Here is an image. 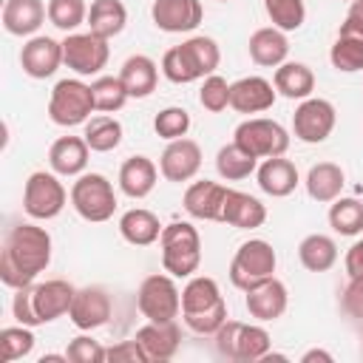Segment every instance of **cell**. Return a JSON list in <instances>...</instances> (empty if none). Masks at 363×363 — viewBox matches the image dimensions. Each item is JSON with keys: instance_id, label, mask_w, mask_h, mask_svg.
I'll return each mask as SVG.
<instances>
[{"instance_id": "obj_22", "label": "cell", "mask_w": 363, "mask_h": 363, "mask_svg": "<svg viewBox=\"0 0 363 363\" xmlns=\"http://www.w3.org/2000/svg\"><path fill=\"white\" fill-rule=\"evenodd\" d=\"M48 17V3L43 0H6L3 3V28L14 37H34Z\"/></svg>"}, {"instance_id": "obj_29", "label": "cell", "mask_w": 363, "mask_h": 363, "mask_svg": "<svg viewBox=\"0 0 363 363\" xmlns=\"http://www.w3.org/2000/svg\"><path fill=\"white\" fill-rule=\"evenodd\" d=\"M162 230L164 227H162L159 216L150 213V210H145V207H133V210L122 213V218H119V235L128 244H133V247H150V244H156L162 238Z\"/></svg>"}, {"instance_id": "obj_27", "label": "cell", "mask_w": 363, "mask_h": 363, "mask_svg": "<svg viewBox=\"0 0 363 363\" xmlns=\"http://www.w3.org/2000/svg\"><path fill=\"white\" fill-rule=\"evenodd\" d=\"M221 221L230 224V227H238V230H255L267 221V207L244 193V190H227V199H224V213H221Z\"/></svg>"}, {"instance_id": "obj_50", "label": "cell", "mask_w": 363, "mask_h": 363, "mask_svg": "<svg viewBox=\"0 0 363 363\" xmlns=\"http://www.w3.org/2000/svg\"><path fill=\"white\" fill-rule=\"evenodd\" d=\"M340 31L363 34V0H352L349 3V11H346V20H343Z\"/></svg>"}, {"instance_id": "obj_13", "label": "cell", "mask_w": 363, "mask_h": 363, "mask_svg": "<svg viewBox=\"0 0 363 363\" xmlns=\"http://www.w3.org/2000/svg\"><path fill=\"white\" fill-rule=\"evenodd\" d=\"M111 309H113V303H111L108 289L91 284V286L77 289V295L71 301V309H68V318L77 329L94 332V329H99L111 320Z\"/></svg>"}, {"instance_id": "obj_35", "label": "cell", "mask_w": 363, "mask_h": 363, "mask_svg": "<svg viewBox=\"0 0 363 363\" xmlns=\"http://www.w3.org/2000/svg\"><path fill=\"white\" fill-rule=\"evenodd\" d=\"M216 170H218V176L224 182H241V179H247V176H252L258 170V159L250 156L235 142H230V145L218 147V153H216Z\"/></svg>"}, {"instance_id": "obj_15", "label": "cell", "mask_w": 363, "mask_h": 363, "mask_svg": "<svg viewBox=\"0 0 363 363\" xmlns=\"http://www.w3.org/2000/svg\"><path fill=\"white\" fill-rule=\"evenodd\" d=\"M62 65V43L45 34L28 37V43L20 48V68L31 79H48Z\"/></svg>"}, {"instance_id": "obj_8", "label": "cell", "mask_w": 363, "mask_h": 363, "mask_svg": "<svg viewBox=\"0 0 363 363\" xmlns=\"http://www.w3.org/2000/svg\"><path fill=\"white\" fill-rule=\"evenodd\" d=\"M71 193L65 190V184L60 182V176L51 170H34L26 184H23V210L34 218V221H48L57 218L65 204H68Z\"/></svg>"}, {"instance_id": "obj_7", "label": "cell", "mask_w": 363, "mask_h": 363, "mask_svg": "<svg viewBox=\"0 0 363 363\" xmlns=\"http://www.w3.org/2000/svg\"><path fill=\"white\" fill-rule=\"evenodd\" d=\"M71 207L79 218L102 224L116 213V193L108 176L102 173H82L71 184Z\"/></svg>"}, {"instance_id": "obj_28", "label": "cell", "mask_w": 363, "mask_h": 363, "mask_svg": "<svg viewBox=\"0 0 363 363\" xmlns=\"http://www.w3.org/2000/svg\"><path fill=\"white\" fill-rule=\"evenodd\" d=\"M119 79L125 82V91L128 96L133 99H145L156 91V82H159V65L147 57V54H133L122 62L119 68Z\"/></svg>"}, {"instance_id": "obj_41", "label": "cell", "mask_w": 363, "mask_h": 363, "mask_svg": "<svg viewBox=\"0 0 363 363\" xmlns=\"http://www.w3.org/2000/svg\"><path fill=\"white\" fill-rule=\"evenodd\" d=\"M48 20L60 31L71 34L82 23H88V6L85 0H48Z\"/></svg>"}, {"instance_id": "obj_1", "label": "cell", "mask_w": 363, "mask_h": 363, "mask_svg": "<svg viewBox=\"0 0 363 363\" xmlns=\"http://www.w3.org/2000/svg\"><path fill=\"white\" fill-rule=\"evenodd\" d=\"M51 264V235L31 221L14 224L0 250V281L11 289L28 286Z\"/></svg>"}, {"instance_id": "obj_38", "label": "cell", "mask_w": 363, "mask_h": 363, "mask_svg": "<svg viewBox=\"0 0 363 363\" xmlns=\"http://www.w3.org/2000/svg\"><path fill=\"white\" fill-rule=\"evenodd\" d=\"M329 227L337 235H360L363 233V201L337 196L329 207Z\"/></svg>"}, {"instance_id": "obj_2", "label": "cell", "mask_w": 363, "mask_h": 363, "mask_svg": "<svg viewBox=\"0 0 363 363\" xmlns=\"http://www.w3.org/2000/svg\"><path fill=\"white\" fill-rule=\"evenodd\" d=\"M218 62H221L218 43L213 37L196 34V37H187L182 45H173L164 51L162 74L176 85H187V82H196V79L216 74Z\"/></svg>"}, {"instance_id": "obj_30", "label": "cell", "mask_w": 363, "mask_h": 363, "mask_svg": "<svg viewBox=\"0 0 363 363\" xmlns=\"http://www.w3.org/2000/svg\"><path fill=\"white\" fill-rule=\"evenodd\" d=\"M346 184V173L335 162H318L306 173V193L320 204H332Z\"/></svg>"}, {"instance_id": "obj_55", "label": "cell", "mask_w": 363, "mask_h": 363, "mask_svg": "<svg viewBox=\"0 0 363 363\" xmlns=\"http://www.w3.org/2000/svg\"><path fill=\"white\" fill-rule=\"evenodd\" d=\"M221 3H227V0H221Z\"/></svg>"}, {"instance_id": "obj_36", "label": "cell", "mask_w": 363, "mask_h": 363, "mask_svg": "<svg viewBox=\"0 0 363 363\" xmlns=\"http://www.w3.org/2000/svg\"><path fill=\"white\" fill-rule=\"evenodd\" d=\"M82 136H85V142H88L91 150L108 153V150L119 147V142H122V122L116 116H111V113L91 116L85 122V133Z\"/></svg>"}, {"instance_id": "obj_24", "label": "cell", "mask_w": 363, "mask_h": 363, "mask_svg": "<svg viewBox=\"0 0 363 363\" xmlns=\"http://www.w3.org/2000/svg\"><path fill=\"white\" fill-rule=\"evenodd\" d=\"M88 142L85 136H60L48 147V164L57 176H82L88 167Z\"/></svg>"}, {"instance_id": "obj_54", "label": "cell", "mask_w": 363, "mask_h": 363, "mask_svg": "<svg viewBox=\"0 0 363 363\" xmlns=\"http://www.w3.org/2000/svg\"><path fill=\"white\" fill-rule=\"evenodd\" d=\"M346 3H352V0H346Z\"/></svg>"}, {"instance_id": "obj_44", "label": "cell", "mask_w": 363, "mask_h": 363, "mask_svg": "<svg viewBox=\"0 0 363 363\" xmlns=\"http://www.w3.org/2000/svg\"><path fill=\"white\" fill-rule=\"evenodd\" d=\"M199 102H201L204 111L221 113L224 108H230V82L224 77H218V74L204 77L201 91H199Z\"/></svg>"}, {"instance_id": "obj_32", "label": "cell", "mask_w": 363, "mask_h": 363, "mask_svg": "<svg viewBox=\"0 0 363 363\" xmlns=\"http://www.w3.org/2000/svg\"><path fill=\"white\" fill-rule=\"evenodd\" d=\"M221 301H224V295H221L216 278H210V275H190V281L182 289V318L207 312V309L218 306Z\"/></svg>"}, {"instance_id": "obj_5", "label": "cell", "mask_w": 363, "mask_h": 363, "mask_svg": "<svg viewBox=\"0 0 363 363\" xmlns=\"http://www.w3.org/2000/svg\"><path fill=\"white\" fill-rule=\"evenodd\" d=\"M94 111H96V105H94V91H91L88 82L74 77V79H60L51 88L48 116H51L54 125H60V128L85 125Z\"/></svg>"}, {"instance_id": "obj_6", "label": "cell", "mask_w": 363, "mask_h": 363, "mask_svg": "<svg viewBox=\"0 0 363 363\" xmlns=\"http://www.w3.org/2000/svg\"><path fill=\"white\" fill-rule=\"evenodd\" d=\"M275 267H278V255H275L272 244L264 238H250L235 250V255L230 261V281L235 289L247 292L255 284L272 278Z\"/></svg>"}, {"instance_id": "obj_10", "label": "cell", "mask_w": 363, "mask_h": 363, "mask_svg": "<svg viewBox=\"0 0 363 363\" xmlns=\"http://www.w3.org/2000/svg\"><path fill=\"white\" fill-rule=\"evenodd\" d=\"M136 306L139 312L147 318V320H156V323H167V320H176L179 312H182V292L173 281V275H147L142 284H139V292H136Z\"/></svg>"}, {"instance_id": "obj_21", "label": "cell", "mask_w": 363, "mask_h": 363, "mask_svg": "<svg viewBox=\"0 0 363 363\" xmlns=\"http://www.w3.org/2000/svg\"><path fill=\"white\" fill-rule=\"evenodd\" d=\"M139 340V346L145 349L147 354V363H162V360H170L179 346H182V329L176 320H167V323H156V320H147L142 329H136L133 335Z\"/></svg>"}, {"instance_id": "obj_18", "label": "cell", "mask_w": 363, "mask_h": 363, "mask_svg": "<svg viewBox=\"0 0 363 363\" xmlns=\"http://www.w3.org/2000/svg\"><path fill=\"white\" fill-rule=\"evenodd\" d=\"M275 85L264 77H241L230 82V108L238 113H264L275 105Z\"/></svg>"}, {"instance_id": "obj_52", "label": "cell", "mask_w": 363, "mask_h": 363, "mask_svg": "<svg viewBox=\"0 0 363 363\" xmlns=\"http://www.w3.org/2000/svg\"><path fill=\"white\" fill-rule=\"evenodd\" d=\"M301 363H335V357L326 349H309L301 354Z\"/></svg>"}, {"instance_id": "obj_47", "label": "cell", "mask_w": 363, "mask_h": 363, "mask_svg": "<svg viewBox=\"0 0 363 363\" xmlns=\"http://www.w3.org/2000/svg\"><path fill=\"white\" fill-rule=\"evenodd\" d=\"M31 286H34V284L14 289V298H11V315H14L17 323L34 329V326H43V323H40V318H37V312H34V295H31Z\"/></svg>"}, {"instance_id": "obj_11", "label": "cell", "mask_w": 363, "mask_h": 363, "mask_svg": "<svg viewBox=\"0 0 363 363\" xmlns=\"http://www.w3.org/2000/svg\"><path fill=\"white\" fill-rule=\"evenodd\" d=\"M111 57L108 40L94 31H71L62 40V65H68L77 77H96Z\"/></svg>"}, {"instance_id": "obj_17", "label": "cell", "mask_w": 363, "mask_h": 363, "mask_svg": "<svg viewBox=\"0 0 363 363\" xmlns=\"http://www.w3.org/2000/svg\"><path fill=\"white\" fill-rule=\"evenodd\" d=\"M199 167H201V147L187 136L167 142V147L159 156V173L167 182H179V184L190 182L199 173Z\"/></svg>"}, {"instance_id": "obj_25", "label": "cell", "mask_w": 363, "mask_h": 363, "mask_svg": "<svg viewBox=\"0 0 363 363\" xmlns=\"http://www.w3.org/2000/svg\"><path fill=\"white\" fill-rule=\"evenodd\" d=\"M255 179H258V187L272 196V199H284L289 196L295 187H298V167L295 162L284 159V156H272V159H264L255 170Z\"/></svg>"}, {"instance_id": "obj_16", "label": "cell", "mask_w": 363, "mask_h": 363, "mask_svg": "<svg viewBox=\"0 0 363 363\" xmlns=\"http://www.w3.org/2000/svg\"><path fill=\"white\" fill-rule=\"evenodd\" d=\"M244 306L250 312V318H255L258 323H269V320H278L286 306H289V292L284 286V281H278L275 275L255 284L252 289L244 292Z\"/></svg>"}, {"instance_id": "obj_37", "label": "cell", "mask_w": 363, "mask_h": 363, "mask_svg": "<svg viewBox=\"0 0 363 363\" xmlns=\"http://www.w3.org/2000/svg\"><path fill=\"white\" fill-rule=\"evenodd\" d=\"M329 62L343 74L363 71V34L337 31V40L329 48Z\"/></svg>"}, {"instance_id": "obj_23", "label": "cell", "mask_w": 363, "mask_h": 363, "mask_svg": "<svg viewBox=\"0 0 363 363\" xmlns=\"http://www.w3.org/2000/svg\"><path fill=\"white\" fill-rule=\"evenodd\" d=\"M250 60L261 68H278L281 62H286V54H289V40H286V31L275 28V26H264V28H255L250 34Z\"/></svg>"}, {"instance_id": "obj_19", "label": "cell", "mask_w": 363, "mask_h": 363, "mask_svg": "<svg viewBox=\"0 0 363 363\" xmlns=\"http://www.w3.org/2000/svg\"><path fill=\"white\" fill-rule=\"evenodd\" d=\"M227 190L230 187H224L218 182L201 179V182H193L184 190V201L182 204H184V210H187L190 218H199V221H221Z\"/></svg>"}, {"instance_id": "obj_12", "label": "cell", "mask_w": 363, "mask_h": 363, "mask_svg": "<svg viewBox=\"0 0 363 363\" xmlns=\"http://www.w3.org/2000/svg\"><path fill=\"white\" fill-rule=\"evenodd\" d=\"M335 122H337V113L329 99L306 96V99H301V105L292 113V133H295V139H301L306 145H320L332 136Z\"/></svg>"}, {"instance_id": "obj_34", "label": "cell", "mask_w": 363, "mask_h": 363, "mask_svg": "<svg viewBox=\"0 0 363 363\" xmlns=\"http://www.w3.org/2000/svg\"><path fill=\"white\" fill-rule=\"evenodd\" d=\"M298 258L309 272H326L337 261V244L332 235L312 233L298 244Z\"/></svg>"}, {"instance_id": "obj_20", "label": "cell", "mask_w": 363, "mask_h": 363, "mask_svg": "<svg viewBox=\"0 0 363 363\" xmlns=\"http://www.w3.org/2000/svg\"><path fill=\"white\" fill-rule=\"evenodd\" d=\"M31 295H34V312H37L40 323H51V320L68 315L71 301L77 295V286H71L62 278H48V281L34 284Z\"/></svg>"}, {"instance_id": "obj_42", "label": "cell", "mask_w": 363, "mask_h": 363, "mask_svg": "<svg viewBox=\"0 0 363 363\" xmlns=\"http://www.w3.org/2000/svg\"><path fill=\"white\" fill-rule=\"evenodd\" d=\"M264 11L281 31H298L306 20L303 0H264Z\"/></svg>"}, {"instance_id": "obj_46", "label": "cell", "mask_w": 363, "mask_h": 363, "mask_svg": "<svg viewBox=\"0 0 363 363\" xmlns=\"http://www.w3.org/2000/svg\"><path fill=\"white\" fill-rule=\"evenodd\" d=\"M227 318H230V315H227V301H221L218 306H213V309H207V312L187 315L184 323H187V329L196 332V335H216L218 326H221Z\"/></svg>"}, {"instance_id": "obj_33", "label": "cell", "mask_w": 363, "mask_h": 363, "mask_svg": "<svg viewBox=\"0 0 363 363\" xmlns=\"http://www.w3.org/2000/svg\"><path fill=\"white\" fill-rule=\"evenodd\" d=\"M128 9L122 0H94L88 9V31H94L102 40H111L125 31Z\"/></svg>"}, {"instance_id": "obj_3", "label": "cell", "mask_w": 363, "mask_h": 363, "mask_svg": "<svg viewBox=\"0 0 363 363\" xmlns=\"http://www.w3.org/2000/svg\"><path fill=\"white\" fill-rule=\"evenodd\" d=\"M216 352L233 363H258L272 352V337L261 323L244 320H224L213 335Z\"/></svg>"}, {"instance_id": "obj_26", "label": "cell", "mask_w": 363, "mask_h": 363, "mask_svg": "<svg viewBox=\"0 0 363 363\" xmlns=\"http://www.w3.org/2000/svg\"><path fill=\"white\" fill-rule=\"evenodd\" d=\"M159 182V167L147 156H130L119 167V190L128 199H145Z\"/></svg>"}, {"instance_id": "obj_9", "label": "cell", "mask_w": 363, "mask_h": 363, "mask_svg": "<svg viewBox=\"0 0 363 363\" xmlns=\"http://www.w3.org/2000/svg\"><path fill=\"white\" fill-rule=\"evenodd\" d=\"M233 142L238 147H244L250 156L255 159H272V156H284L289 150V133L281 122L267 119V116H250L244 119L235 133Z\"/></svg>"}, {"instance_id": "obj_43", "label": "cell", "mask_w": 363, "mask_h": 363, "mask_svg": "<svg viewBox=\"0 0 363 363\" xmlns=\"http://www.w3.org/2000/svg\"><path fill=\"white\" fill-rule=\"evenodd\" d=\"M153 130H156V136H162V139H167V142L182 139V136H187V130H190V113H187L184 108H179V105L162 108V111L153 116Z\"/></svg>"}, {"instance_id": "obj_14", "label": "cell", "mask_w": 363, "mask_h": 363, "mask_svg": "<svg viewBox=\"0 0 363 363\" xmlns=\"http://www.w3.org/2000/svg\"><path fill=\"white\" fill-rule=\"evenodd\" d=\"M153 26L167 34H184L201 26L204 6L201 0H153L150 6Z\"/></svg>"}, {"instance_id": "obj_40", "label": "cell", "mask_w": 363, "mask_h": 363, "mask_svg": "<svg viewBox=\"0 0 363 363\" xmlns=\"http://www.w3.org/2000/svg\"><path fill=\"white\" fill-rule=\"evenodd\" d=\"M31 349H34V332H31V326L17 323V326L0 329V357H3V363L23 360V357L31 354Z\"/></svg>"}, {"instance_id": "obj_4", "label": "cell", "mask_w": 363, "mask_h": 363, "mask_svg": "<svg viewBox=\"0 0 363 363\" xmlns=\"http://www.w3.org/2000/svg\"><path fill=\"white\" fill-rule=\"evenodd\" d=\"M159 247H162V267L173 278H190L193 272H199V264H201V235H199V230L190 221L164 224Z\"/></svg>"}, {"instance_id": "obj_39", "label": "cell", "mask_w": 363, "mask_h": 363, "mask_svg": "<svg viewBox=\"0 0 363 363\" xmlns=\"http://www.w3.org/2000/svg\"><path fill=\"white\" fill-rule=\"evenodd\" d=\"M91 91H94V105H96L99 113H116L130 99L119 74L116 77H96L91 82Z\"/></svg>"}, {"instance_id": "obj_49", "label": "cell", "mask_w": 363, "mask_h": 363, "mask_svg": "<svg viewBox=\"0 0 363 363\" xmlns=\"http://www.w3.org/2000/svg\"><path fill=\"white\" fill-rule=\"evenodd\" d=\"M108 363H147L145 349L139 346V340H119L108 349Z\"/></svg>"}, {"instance_id": "obj_51", "label": "cell", "mask_w": 363, "mask_h": 363, "mask_svg": "<svg viewBox=\"0 0 363 363\" xmlns=\"http://www.w3.org/2000/svg\"><path fill=\"white\" fill-rule=\"evenodd\" d=\"M343 267H346V275H363V238H357L346 258H343Z\"/></svg>"}, {"instance_id": "obj_53", "label": "cell", "mask_w": 363, "mask_h": 363, "mask_svg": "<svg viewBox=\"0 0 363 363\" xmlns=\"http://www.w3.org/2000/svg\"><path fill=\"white\" fill-rule=\"evenodd\" d=\"M40 363H68V354H43Z\"/></svg>"}, {"instance_id": "obj_48", "label": "cell", "mask_w": 363, "mask_h": 363, "mask_svg": "<svg viewBox=\"0 0 363 363\" xmlns=\"http://www.w3.org/2000/svg\"><path fill=\"white\" fill-rule=\"evenodd\" d=\"M340 309L349 318L363 320V275H349L343 295H340Z\"/></svg>"}, {"instance_id": "obj_45", "label": "cell", "mask_w": 363, "mask_h": 363, "mask_svg": "<svg viewBox=\"0 0 363 363\" xmlns=\"http://www.w3.org/2000/svg\"><path fill=\"white\" fill-rule=\"evenodd\" d=\"M65 354L71 363H105L108 360V349L99 340H94L91 335H77L68 343Z\"/></svg>"}, {"instance_id": "obj_31", "label": "cell", "mask_w": 363, "mask_h": 363, "mask_svg": "<svg viewBox=\"0 0 363 363\" xmlns=\"http://www.w3.org/2000/svg\"><path fill=\"white\" fill-rule=\"evenodd\" d=\"M272 85L286 99H306L315 91V74L303 62H281L272 74Z\"/></svg>"}]
</instances>
